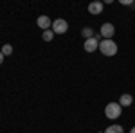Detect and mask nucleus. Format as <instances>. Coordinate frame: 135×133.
<instances>
[{"label":"nucleus","instance_id":"nucleus-13","mask_svg":"<svg viewBox=\"0 0 135 133\" xmlns=\"http://www.w3.org/2000/svg\"><path fill=\"white\" fill-rule=\"evenodd\" d=\"M121 4H124V6H132V4H133V2H132V0H123V2H121Z\"/></svg>","mask_w":135,"mask_h":133},{"label":"nucleus","instance_id":"nucleus-15","mask_svg":"<svg viewBox=\"0 0 135 133\" xmlns=\"http://www.w3.org/2000/svg\"><path fill=\"white\" fill-rule=\"evenodd\" d=\"M130 133H135V126H133V128H132V130H130Z\"/></svg>","mask_w":135,"mask_h":133},{"label":"nucleus","instance_id":"nucleus-11","mask_svg":"<svg viewBox=\"0 0 135 133\" xmlns=\"http://www.w3.org/2000/svg\"><path fill=\"white\" fill-rule=\"evenodd\" d=\"M81 34L85 36V40H88V38H94V29H92V27H83Z\"/></svg>","mask_w":135,"mask_h":133},{"label":"nucleus","instance_id":"nucleus-9","mask_svg":"<svg viewBox=\"0 0 135 133\" xmlns=\"http://www.w3.org/2000/svg\"><path fill=\"white\" fill-rule=\"evenodd\" d=\"M104 133H124V130H123L121 124H112V126H108L104 130Z\"/></svg>","mask_w":135,"mask_h":133},{"label":"nucleus","instance_id":"nucleus-10","mask_svg":"<svg viewBox=\"0 0 135 133\" xmlns=\"http://www.w3.org/2000/svg\"><path fill=\"white\" fill-rule=\"evenodd\" d=\"M0 52H2L4 56H11V54H13V47H11L9 43H4L2 49H0Z\"/></svg>","mask_w":135,"mask_h":133},{"label":"nucleus","instance_id":"nucleus-3","mask_svg":"<svg viewBox=\"0 0 135 133\" xmlns=\"http://www.w3.org/2000/svg\"><path fill=\"white\" fill-rule=\"evenodd\" d=\"M52 32L54 34H65V32L69 31V23H67V20H63V18H58V20L52 22Z\"/></svg>","mask_w":135,"mask_h":133},{"label":"nucleus","instance_id":"nucleus-4","mask_svg":"<svg viewBox=\"0 0 135 133\" xmlns=\"http://www.w3.org/2000/svg\"><path fill=\"white\" fill-rule=\"evenodd\" d=\"M114 32H115V27L112 25V23H103L101 29H99V34L103 36V40H112Z\"/></svg>","mask_w":135,"mask_h":133},{"label":"nucleus","instance_id":"nucleus-14","mask_svg":"<svg viewBox=\"0 0 135 133\" xmlns=\"http://www.w3.org/2000/svg\"><path fill=\"white\" fill-rule=\"evenodd\" d=\"M4 58H6V56H4V54H2V52H0V65H2V63H4Z\"/></svg>","mask_w":135,"mask_h":133},{"label":"nucleus","instance_id":"nucleus-2","mask_svg":"<svg viewBox=\"0 0 135 133\" xmlns=\"http://www.w3.org/2000/svg\"><path fill=\"white\" fill-rule=\"evenodd\" d=\"M121 113H123V106H121L119 102H108L106 108H104V115H106L108 119H112V121L119 119Z\"/></svg>","mask_w":135,"mask_h":133},{"label":"nucleus","instance_id":"nucleus-7","mask_svg":"<svg viewBox=\"0 0 135 133\" xmlns=\"http://www.w3.org/2000/svg\"><path fill=\"white\" fill-rule=\"evenodd\" d=\"M103 2H92L90 6H88V13L90 14H101L103 13Z\"/></svg>","mask_w":135,"mask_h":133},{"label":"nucleus","instance_id":"nucleus-12","mask_svg":"<svg viewBox=\"0 0 135 133\" xmlns=\"http://www.w3.org/2000/svg\"><path fill=\"white\" fill-rule=\"evenodd\" d=\"M42 38H43V41H51L52 38H54V32H52V29H47V31H43Z\"/></svg>","mask_w":135,"mask_h":133},{"label":"nucleus","instance_id":"nucleus-1","mask_svg":"<svg viewBox=\"0 0 135 133\" xmlns=\"http://www.w3.org/2000/svg\"><path fill=\"white\" fill-rule=\"evenodd\" d=\"M99 51L103 56H115L117 54V43L114 40H101L99 41Z\"/></svg>","mask_w":135,"mask_h":133},{"label":"nucleus","instance_id":"nucleus-8","mask_svg":"<svg viewBox=\"0 0 135 133\" xmlns=\"http://www.w3.org/2000/svg\"><path fill=\"white\" fill-rule=\"evenodd\" d=\"M132 102H133V97H132L130 93H123V95H121V99H119V104H121L123 108L132 106Z\"/></svg>","mask_w":135,"mask_h":133},{"label":"nucleus","instance_id":"nucleus-6","mask_svg":"<svg viewBox=\"0 0 135 133\" xmlns=\"http://www.w3.org/2000/svg\"><path fill=\"white\" fill-rule=\"evenodd\" d=\"M85 51L86 52H94V51H97L99 49V41L95 40V38H88V40H85Z\"/></svg>","mask_w":135,"mask_h":133},{"label":"nucleus","instance_id":"nucleus-5","mask_svg":"<svg viewBox=\"0 0 135 133\" xmlns=\"http://www.w3.org/2000/svg\"><path fill=\"white\" fill-rule=\"evenodd\" d=\"M36 23H38V27H40V29H43V31H47V29H51V27H52V22H51V18H49L47 14L38 16Z\"/></svg>","mask_w":135,"mask_h":133}]
</instances>
